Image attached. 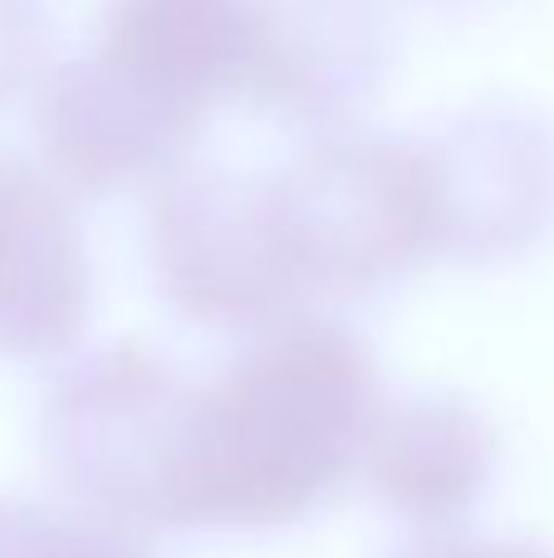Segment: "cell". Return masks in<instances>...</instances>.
Wrapping results in <instances>:
<instances>
[{"label":"cell","mask_w":554,"mask_h":558,"mask_svg":"<svg viewBox=\"0 0 554 558\" xmlns=\"http://www.w3.org/2000/svg\"><path fill=\"white\" fill-rule=\"evenodd\" d=\"M378 416V367L359 333L290 314L192 383L167 524H285L334 490Z\"/></svg>","instance_id":"1"},{"label":"cell","mask_w":554,"mask_h":558,"mask_svg":"<svg viewBox=\"0 0 554 558\" xmlns=\"http://www.w3.org/2000/svg\"><path fill=\"white\" fill-rule=\"evenodd\" d=\"M275 182L304 289H378L442 255V186L427 137L334 133Z\"/></svg>","instance_id":"2"},{"label":"cell","mask_w":554,"mask_h":558,"mask_svg":"<svg viewBox=\"0 0 554 558\" xmlns=\"http://www.w3.org/2000/svg\"><path fill=\"white\" fill-rule=\"evenodd\" d=\"M147 255L167 304L206 328H270L310 294L275 182L231 167H186L157 182Z\"/></svg>","instance_id":"3"},{"label":"cell","mask_w":554,"mask_h":558,"mask_svg":"<svg viewBox=\"0 0 554 558\" xmlns=\"http://www.w3.org/2000/svg\"><path fill=\"white\" fill-rule=\"evenodd\" d=\"M192 383L143 343H118L59 383L45 446L59 475L113 520L167 524Z\"/></svg>","instance_id":"4"},{"label":"cell","mask_w":554,"mask_h":558,"mask_svg":"<svg viewBox=\"0 0 554 558\" xmlns=\"http://www.w3.org/2000/svg\"><path fill=\"white\" fill-rule=\"evenodd\" d=\"M442 186V255L506 260L554 221V133L520 108H471L427 137Z\"/></svg>","instance_id":"5"},{"label":"cell","mask_w":554,"mask_h":558,"mask_svg":"<svg viewBox=\"0 0 554 558\" xmlns=\"http://www.w3.org/2000/svg\"><path fill=\"white\" fill-rule=\"evenodd\" d=\"M393 20L383 0H245L236 94L270 113L339 118L383 78Z\"/></svg>","instance_id":"6"},{"label":"cell","mask_w":554,"mask_h":558,"mask_svg":"<svg viewBox=\"0 0 554 558\" xmlns=\"http://www.w3.org/2000/svg\"><path fill=\"white\" fill-rule=\"evenodd\" d=\"M94 270L69 192L0 153V353L49 357L88 328Z\"/></svg>","instance_id":"7"},{"label":"cell","mask_w":554,"mask_h":558,"mask_svg":"<svg viewBox=\"0 0 554 558\" xmlns=\"http://www.w3.org/2000/svg\"><path fill=\"white\" fill-rule=\"evenodd\" d=\"M206 118L182 113L128 84L94 54L55 69L39 88L35 133L55 182L84 196H108L137 177H162L192 147Z\"/></svg>","instance_id":"8"},{"label":"cell","mask_w":554,"mask_h":558,"mask_svg":"<svg viewBox=\"0 0 554 558\" xmlns=\"http://www.w3.org/2000/svg\"><path fill=\"white\" fill-rule=\"evenodd\" d=\"M94 59L182 113L241 88L245 0H108Z\"/></svg>","instance_id":"9"},{"label":"cell","mask_w":554,"mask_h":558,"mask_svg":"<svg viewBox=\"0 0 554 558\" xmlns=\"http://www.w3.org/2000/svg\"><path fill=\"white\" fill-rule=\"evenodd\" d=\"M373 490L418 524H447L477 505L496 465L491 422L461 397H408L378 407L363 436Z\"/></svg>","instance_id":"10"},{"label":"cell","mask_w":554,"mask_h":558,"mask_svg":"<svg viewBox=\"0 0 554 558\" xmlns=\"http://www.w3.org/2000/svg\"><path fill=\"white\" fill-rule=\"evenodd\" d=\"M0 558H147L98 520L0 500Z\"/></svg>","instance_id":"11"},{"label":"cell","mask_w":554,"mask_h":558,"mask_svg":"<svg viewBox=\"0 0 554 558\" xmlns=\"http://www.w3.org/2000/svg\"><path fill=\"white\" fill-rule=\"evenodd\" d=\"M49 49L45 0H0V98H10L25 78L39 74Z\"/></svg>","instance_id":"12"},{"label":"cell","mask_w":554,"mask_h":558,"mask_svg":"<svg viewBox=\"0 0 554 558\" xmlns=\"http://www.w3.org/2000/svg\"><path fill=\"white\" fill-rule=\"evenodd\" d=\"M412 558H550V554L526 549V544H451V549H432Z\"/></svg>","instance_id":"13"}]
</instances>
